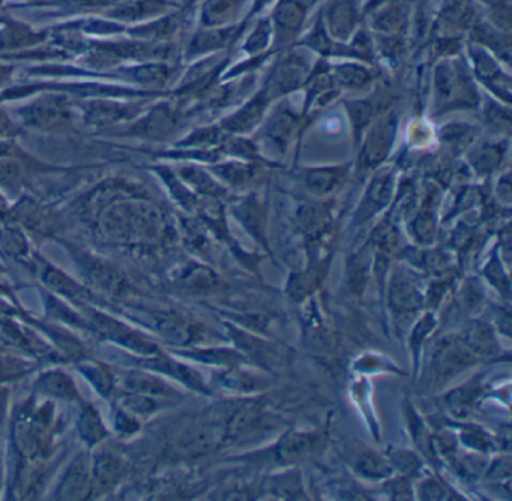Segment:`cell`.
Returning a JSON list of instances; mask_svg holds the SVG:
<instances>
[{
  "instance_id": "1f68e13d",
  "label": "cell",
  "mask_w": 512,
  "mask_h": 501,
  "mask_svg": "<svg viewBox=\"0 0 512 501\" xmlns=\"http://www.w3.org/2000/svg\"><path fill=\"white\" fill-rule=\"evenodd\" d=\"M382 486L383 494L391 500H413L415 497V486H413V479L400 474L388 477L380 483Z\"/></svg>"
},
{
  "instance_id": "4dcf8cb0",
  "label": "cell",
  "mask_w": 512,
  "mask_h": 501,
  "mask_svg": "<svg viewBox=\"0 0 512 501\" xmlns=\"http://www.w3.org/2000/svg\"><path fill=\"white\" fill-rule=\"evenodd\" d=\"M293 120L295 119L290 116L289 111H278L274 117H271L266 126V134L271 141H274L275 146L286 149L290 135H292L293 123H295Z\"/></svg>"
},
{
  "instance_id": "ba28073f",
  "label": "cell",
  "mask_w": 512,
  "mask_h": 501,
  "mask_svg": "<svg viewBox=\"0 0 512 501\" xmlns=\"http://www.w3.org/2000/svg\"><path fill=\"white\" fill-rule=\"evenodd\" d=\"M395 125H397V116L394 113H388L368 132L367 141L362 147L361 161H359L362 170H377L379 165L388 158L394 143Z\"/></svg>"
},
{
  "instance_id": "7a4b0ae2",
  "label": "cell",
  "mask_w": 512,
  "mask_h": 501,
  "mask_svg": "<svg viewBox=\"0 0 512 501\" xmlns=\"http://www.w3.org/2000/svg\"><path fill=\"white\" fill-rule=\"evenodd\" d=\"M262 396L232 398L223 405L224 444L259 446L283 431V417Z\"/></svg>"
},
{
  "instance_id": "8d00e7d4",
  "label": "cell",
  "mask_w": 512,
  "mask_h": 501,
  "mask_svg": "<svg viewBox=\"0 0 512 501\" xmlns=\"http://www.w3.org/2000/svg\"><path fill=\"white\" fill-rule=\"evenodd\" d=\"M481 2L493 8L496 14H503L509 17V0H481Z\"/></svg>"
},
{
  "instance_id": "9c48e42d",
  "label": "cell",
  "mask_w": 512,
  "mask_h": 501,
  "mask_svg": "<svg viewBox=\"0 0 512 501\" xmlns=\"http://www.w3.org/2000/svg\"><path fill=\"white\" fill-rule=\"evenodd\" d=\"M458 335L479 362L497 359L503 354L496 330L488 321L475 318V320L469 321L467 326L458 332Z\"/></svg>"
},
{
  "instance_id": "e575fe53",
  "label": "cell",
  "mask_w": 512,
  "mask_h": 501,
  "mask_svg": "<svg viewBox=\"0 0 512 501\" xmlns=\"http://www.w3.org/2000/svg\"><path fill=\"white\" fill-rule=\"evenodd\" d=\"M347 110H349L355 132H361L373 116V104L370 101L347 102Z\"/></svg>"
},
{
  "instance_id": "d6986e66",
  "label": "cell",
  "mask_w": 512,
  "mask_h": 501,
  "mask_svg": "<svg viewBox=\"0 0 512 501\" xmlns=\"http://www.w3.org/2000/svg\"><path fill=\"white\" fill-rule=\"evenodd\" d=\"M269 99L271 98H269L268 93L263 89L262 92L254 96L242 110L233 114V116L224 123V128H226L227 131L235 132V134L250 131L251 128H254V126L262 120Z\"/></svg>"
},
{
  "instance_id": "5b68a950",
  "label": "cell",
  "mask_w": 512,
  "mask_h": 501,
  "mask_svg": "<svg viewBox=\"0 0 512 501\" xmlns=\"http://www.w3.org/2000/svg\"><path fill=\"white\" fill-rule=\"evenodd\" d=\"M386 303L395 329L406 330L425 308V291L415 275L395 269L388 281Z\"/></svg>"
},
{
  "instance_id": "cb8c5ba5",
  "label": "cell",
  "mask_w": 512,
  "mask_h": 501,
  "mask_svg": "<svg viewBox=\"0 0 512 501\" xmlns=\"http://www.w3.org/2000/svg\"><path fill=\"white\" fill-rule=\"evenodd\" d=\"M218 173L235 188H248L263 179V165L251 164V162L250 164L248 162H230V164L220 167Z\"/></svg>"
},
{
  "instance_id": "f546056e",
  "label": "cell",
  "mask_w": 512,
  "mask_h": 501,
  "mask_svg": "<svg viewBox=\"0 0 512 501\" xmlns=\"http://www.w3.org/2000/svg\"><path fill=\"white\" fill-rule=\"evenodd\" d=\"M473 167L476 173L490 174L491 171L497 170L503 161V147L499 144H488V146L479 147L475 150L472 158Z\"/></svg>"
},
{
  "instance_id": "8992f818",
  "label": "cell",
  "mask_w": 512,
  "mask_h": 501,
  "mask_svg": "<svg viewBox=\"0 0 512 501\" xmlns=\"http://www.w3.org/2000/svg\"><path fill=\"white\" fill-rule=\"evenodd\" d=\"M217 387L232 398L265 395L272 387L271 372L263 371L250 363L218 369L215 374Z\"/></svg>"
},
{
  "instance_id": "83f0119b",
  "label": "cell",
  "mask_w": 512,
  "mask_h": 501,
  "mask_svg": "<svg viewBox=\"0 0 512 501\" xmlns=\"http://www.w3.org/2000/svg\"><path fill=\"white\" fill-rule=\"evenodd\" d=\"M458 437L466 449L472 450L473 453L479 455H487L496 449L497 441L493 435L488 434L482 426L476 423H461L458 429Z\"/></svg>"
},
{
  "instance_id": "5bb4252c",
  "label": "cell",
  "mask_w": 512,
  "mask_h": 501,
  "mask_svg": "<svg viewBox=\"0 0 512 501\" xmlns=\"http://www.w3.org/2000/svg\"><path fill=\"white\" fill-rule=\"evenodd\" d=\"M353 473L361 480L367 482H380L394 476L392 465L389 464L385 453L377 452L373 449H362L356 452L352 458Z\"/></svg>"
},
{
  "instance_id": "44dd1931",
  "label": "cell",
  "mask_w": 512,
  "mask_h": 501,
  "mask_svg": "<svg viewBox=\"0 0 512 501\" xmlns=\"http://www.w3.org/2000/svg\"><path fill=\"white\" fill-rule=\"evenodd\" d=\"M173 3L166 0H124L112 9V17L118 20L134 21L143 20L151 15L161 14L166 9L172 8Z\"/></svg>"
},
{
  "instance_id": "52a82bcc",
  "label": "cell",
  "mask_w": 512,
  "mask_h": 501,
  "mask_svg": "<svg viewBox=\"0 0 512 501\" xmlns=\"http://www.w3.org/2000/svg\"><path fill=\"white\" fill-rule=\"evenodd\" d=\"M394 173L391 170L379 171L371 177L358 209L353 216V224L364 225L382 213L394 197Z\"/></svg>"
},
{
  "instance_id": "e0dca14e",
  "label": "cell",
  "mask_w": 512,
  "mask_h": 501,
  "mask_svg": "<svg viewBox=\"0 0 512 501\" xmlns=\"http://www.w3.org/2000/svg\"><path fill=\"white\" fill-rule=\"evenodd\" d=\"M244 26L215 27L203 30L194 36L190 45V54L206 53V51L223 50L229 47L241 35Z\"/></svg>"
},
{
  "instance_id": "836d02e7",
  "label": "cell",
  "mask_w": 512,
  "mask_h": 501,
  "mask_svg": "<svg viewBox=\"0 0 512 501\" xmlns=\"http://www.w3.org/2000/svg\"><path fill=\"white\" fill-rule=\"evenodd\" d=\"M337 81L347 89H361L373 80V75L367 69L356 65L341 66L337 69Z\"/></svg>"
},
{
  "instance_id": "3957f363",
  "label": "cell",
  "mask_w": 512,
  "mask_h": 501,
  "mask_svg": "<svg viewBox=\"0 0 512 501\" xmlns=\"http://www.w3.org/2000/svg\"><path fill=\"white\" fill-rule=\"evenodd\" d=\"M479 360L464 344L458 333L437 339L428 354L427 378L431 386L440 387L478 365Z\"/></svg>"
},
{
  "instance_id": "30bf717a",
  "label": "cell",
  "mask_w": 512,
  "mask_h": 501,
  "mask_svg": "<svg viewBox=\"0 0 512 501\" xmlns=\"http://www.w3.org/2000/svg\"><path fill=\"white\" fill-rule=\"evenodd\" d=\"M350 165L305 168L299 174L302 185L308 194L316 198H326L337 192L349 177Z\"/></svg>"
},
{
  "instance_id": "f1b7e54d",
  "label": "cell",
  "mask_w": 512,
  "mask_h": 501,
  "mask_svg": "<svg viewBox=\"0 0 512 501\" xmlns=\"http://www.w3.org/2000/svg\"><path fill=\"white\" fill-rule=\"evenodd\" d=\"M484 276L488 284L503 297V300L509 302V297H511V285H509L508 273L503 269L502 261L499 260L496 252L491 254L487 266L484 267Z\"/></svg>"
},
{
  "instance_id": "8fae6325",
  "label": "cell",
  "mask_w": 512,
  "mask_h": 501,
  "mask_svg": "<svg viewBox=\"0 0 512 501\" xmlns=\"http://www.w3.org/2000/svg\"><path fill=\"white\" fill-rule=\"evenodd\" d=\"M260 498L274 500H307V488L304 477L298 467L283 468L277 473L269 474L259 486Z\"/></svg>"
},
{
  "instance_id": "ac0fdd59",
  "label": "cell",
  "mask_w": 512,
  "mask_h": 501,
  "mask_svg": "<svg viewBox=\"0 0 512 501\" xmlns=\"http://www.w3.org/2000/svg\"><path fill=\"white\" fill-rule=\"evenodd\" d=\"M403 411L407 431H409L410 438L415 444V449L418 450L422 458H430L433 461L436 458L433 449V435L430 434L427 423L409 401L404 402Z\"/></svg>"
},
{
  "instance_id": "d4e9b609",
  "label": "cell",
  "mask_w": 512,
  "mask_h": 501,
  "mask_svg": "<svg viewBox=\"0 0 512 501\" xmlns=\"http://www.w3.org/2000/svg\"><path fill=\"white\" fill-rule=\"evenodd\" d=\"M389 464L392 465L394 474L409 477L415 480L421 476L424 470V459L416 450L400 449V447H388L385 452Z\"/></svg>"
},
{
  "instance_id": "277c9868",
  "label": "cell",
  "mask_w": 512,
  "mask_h": 501,
  "mask_svg": "<svg viewBox=\"0 0 512 501\" xmlns=\"http://www.w3.org/2000/svg\"><path fill=\"white\" fill-rule=\"evenodd\" d=\"M224 326H226L227 338L250 365L272 374L277 369L286 368L292 362L290 350L286 345L278 344L266 335L236 326L232 321L224 323Z\"/></svg>"
},
{
  "instance_id": "ffe728a7",
  "label": "cell",
  "mask_w": 512,
  "mask_h": 501,
  "mask_svg": "<svg viewBox=\"0 0 512 501\" xmlns=\"http://www.w3.org/2000/svg\"><path fill=\"white\" fill-rule=\"evenodd\" d=\"M407 15H409L407 0H388L385 8L374 15L373 27L379 32L388 33L389 36H397V33L406 26Z\"/></svg>"
},
{
  "instance_id": "9a60e30c",
  "label": "cell",
  "mask_w": 512,
  "mask_h": 501,
  "mask_svg": "<svg viewBox=\"0 0 512 501\" xmlns=\"http://www.w3.org/2000/svg\"><path fill=\"white\" fill-rule=\"evenodd\" d=\"M236 218L241 224L250 231L251 236L262 242V246L268 249V240H266V212L262 201L257 198L256 194L247 195L242 198L238 204L233 206Z\"/></svg>"
},
{
  "instance_id": "7c38bea8",
  "label": "cell",
  "mask_w": 512,
  "mask_h": 501,
  "mask_svg": "<svg viewBox=\"0 0 512 501\" xmlns=\"http://www.w3.org/2000/svg\"><path fill=\"white\" fill-rule=\"evenodd\" d=\"M484 395V383L481 375L472 377L461 386L454 387L443 395V404L452 417L458 420L467 419L473 413L478 402Z\"/></svg>"
},
{
  "instance_id": "2e32d148",
  "label": "cell",
  "mask_w": 512,
  "mask_h": 501,
  "mask_svg": "<svg viewBox=\"0 0 512 501\" xmlns=\"http://www.w3.org/2000/svg\"><path fill=\"white\" fill-rule=\"evenodd\" d=\"M437 327V317L434 311H425L415 318L409 327V351L412 357L413 372L418 374L419 363H421V356L424 354L425 345H427L428 338L433 335Z\"/></svg>"
},
{
  "instance_id": "d590c367",
  "label": "cell",
  "mask_w": 512,
  "mask_h": 501,
  "mask_svg": "<svg viewBox=\"0 0 512 501\" xmlns=\"http://www.w3.org/2000/svg\"><path fill=\"white\" fill-rule=\"evenodd\" d=\"M272 35V24L268 20H263L262 23L257 24L256 29L251 33L250 38L247 39L245 44V51L250 54L259 53L265 50L269 42V36Z\"/></svg>"
},
{
  "instance_id": "d6a6232c",
  "label": "cell",
  "mask_w": 512,
  "mask_h": 501,
  "mask_svg": "<svg viewBox=\"0 0 512 501\" xmlns=\"http://www.w3.org/2000/svg\"><path fill=\"white\" fill-rule=\"evenodd\" d=\"M355 369L358 374H377V372H398L397 365L391 362L388 357L380 354L364 353L355 360Z\"/></svg>"
},
{
  "instance_id": "7402d4cb",
  "label": "cell",
  "mask_w": 512,
  "mask_h": 501,
  "mask_svg": "<svg viewBox=\"0 0 512 501\" xmlns=\"http://www.w3.org/2000/svg\"><path fill=\"white\" fill-rule=\"evenodd\" d=\"M415 497L428 501L466 500V495H461L448 480L440 474L434 473L422 479L416 485Z\"/></svg>"
},
{
  "instance_id": "6da1fadb",
  "label": "cell",
  "mask_w": 512,
  "mask_h": 501,
  "mask_svg": "<svg viewBox=\"0 0 512 501\" xmlns=\"http://www.w3.org/2000/svg\"><path fill=\"white\" fill-rule=\"evenodd\" d=\"M328 444V429H283L272 443L256 447L250 452L230 459L245 467L263 468H292L310 461L320 455Z\"/></svg>"
},
{
  "instance_id": "484cf974",
  "label": "cell",
  "mask_w": 512,
  "mask_h": 501,
  "mask_svg": "<svg viewBox=\"0 0 512 501\" xmlns=\"http://www.w3.org/2000/svg\"><path fill=\"white\" fill-rule=\"evenodd\" d=\"M244 0H208L203 6L202 21L208 27L227 26L241 9Z\"/></svg>"
},
{
  "instance_id": "74e56055",
  "label": "cell",
  "mask_w": 512,
  "mask_h": 501,
  "mask_svg": "<svg viewBox=\"0 0 512 501\" xmlns=\"http://www.w3.org/2000/svg\"><path fill=\"white\" fill-rule=\"evenodd\" d=\"M194 2H196V0H184V8L190 9L191 6L194 5Z\"/></svg>"
},
{
  "instance_id": "4fadbf2b",
  "label": "cell",
  "mask_w": 512,
  "mask_h": 501,
  "mask_svg": "<svg viewBox=\"0 0 512 501\" xmlns=\"http://www.w3.org/2000/svg\"><path fill=\"white\" fill-rule=\"evenodd\" d=\"M305 18V6L298 0H280L275 8L272 24L275 29V44L286 45L295 39Z\"/></svg>"
},
{
  "instance_id": "4316f807",
  "label": "cell",
  "mask_w": 512,
  "mask_h": 501,
  "mask_svg": "<svg viewBox=\"0 0 512 501\" xmlns=\"http://www.w3.org/2000/svg\"><path fill=\"white\" fill-rule=\"evenodd\" d=\"M428 203L418 210L415 219L410 222L409 230L412 231L413 239L418 240L421 245H430L436 236V213H434V195L427 198Z\"/></svg>"
},
{
  "instance_id": "603a6c76",
  "label": "cell",
  "mask_w": 512,
  "mask_h": 501,
  "mask_svg": "<svg viewBox=\"0 0 512 501\" xmlns=\"http://www.w3.org/2000/svg\"><path fill=\"white\" fill-rule=\"evenodd\" d=\"M358 23L353 0H338L328 11V26L334 38H347Z\"/></svg>"
}]
</instances>
